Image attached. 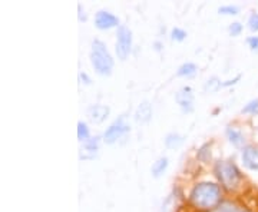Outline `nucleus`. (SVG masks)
Here are the masks:
<instances>
[{
  "instance_id": "nucleus-10",
  "label": "nucleus",
  "mask_w": 258,
  "mask_h": 212,
  "mask_svg": "<svg viewBox=\"0 0 258 212\" xmlns=\"http://www.w3.org/2000/svg\"><path fill=\"white\" fill-rule=\"evenodd\" d=\"M152 118V105L148 101H144L135 111V120L138 123H148Z\"/></svg>"
},
{
  "instance_id": "nucleus-21",
  "label": "nucleus",
  "mask_w": 258,
  "mask_h": 212,
  "mask_svg": "<svg viewBox=\"0 0 258 212\" xmlns=\"http://www.w3.org/2000/svg\"><path fill=\"white\" fill-rule=\"evenodd\" d=\"M208 148H210V145L205 144V145L198 151V158H200L203 162H208V161L211 159V151H208Z\"/></svg>"
},
{
  "instance_id": "nucleus-5",
  "label": "nucleus",
  "mask_w": 258,
  "mask_h": 212,
  "mask_svg": "<svg viewBox=\"0 0 258 212\" xmlns=\"http://www.w3.org/2000/svg\"><path fill=\"white\" fill-rule=\"evenodd\" d=\"M126 132H129V126L125 123L123 116H120L119 119H116L108 129L103 133V140L106 144H115L118 139H120Z\"/></svg>"
},
{
  "instance_id": "nucleus-16",
  "label": "nucleus",
  "mask_w": 258,
  "mask_h": 212,
  "mask_svg": "<svg viewBox=\"0 0 258 212\" xmlns=\"http://www.w3.org/2000/svg\"><path fill=\"white\" fill-rule=\"evenodd\" d=\"M220 88H222V82L218 79V78H211V79H208L207 82H205V86H204V89H205V92H210V93H215Z\"/></svg>"
},
{
  "instance_id": "nucleus-22",
  "label": "nucleus",
  "mask_w": 258,
  "mask_h": 212,
  "mask_svg": "<svg viewBox=\"0 0 258 212\" xmlns=\"http://www.w3.org/2000/svg\"><path fill=\"white\" fill-rule=\"evenodd\" d=\"M228 30H230L231 36H238L241 32H242V25H241L240 22H234V23L230 25Z\"/></svg>"
},
{
  "instance_id": "nucleus-7",
  "label": "nucleus",
  "mask_w": 258,
  "mask_h": 212,
  "mask_svg": "<svg viewBox=\"0 0 258 212\" xmlns=\"http://www.w3.org/2000/svg\"><path fill=\"white\" fill-rule=\"evenodd\" d=\"M175 101L185 113H189V112L194 111V92L189 86H184L182 89L178 91Z\"/></svg>"
},
{
  "instance_id": "nucleus-18",
  "label": "nucleus",
  "mask_w": 258,
  "mask_h": 212,
  "mask_svg": "<svg viewBox=\"0 0 258 212\" xmlns=\"http://www.w3.org/2000/svg\"><path fill=\"white\" fill-rule=\"evenodd\" d=\"M242 113H249V115H258V99L249 101L244 108H242Z\"/></svg>"
},
{
  "instance_id": "nucleus-8",
  "label": "nucleus",
  "mask_w": 258,
  "mask_h": 212,
  "mask_svg": "<svg viewBox=\"0 0 258 212\" xmlns=\"http://www.w3.org/2000/svg\"><path fill=\"white\" fill-rule=\"evenodd\" d=\"M111 109L105 105H92L88 108V118L92 120L93 123H102L109 116Z\"/></svg>"
},
{
  "instance_id": "nucleus-15",
  "label": "nucleus",
  "mask_w": 258,
  "mask_h": 212,
  "mask_svg": "<svg viewBox=\"0 0 258 212\" xmlns=\"http://www.w3.org/2000/svg\"><path fill=\"white\" fill-rule=\"evenodd\" d=\"M99 149V138H89L86 142H83V149L85 152H89L91 157H95V154Z\"/></svg>"
},
{
  "instance_id": "nucleus-6",
  "label": "nucleus",
  "mask_w": 258,
  "mask_h": 212,
  "mask_svg": "<svg viewBox=\"0 0 258 212\" xmlns=\"http://www.w3.org/2000/svg\"><path fill=\"white\" fill-rule=\"evenodd\" d=\"M119 25V19L116 18L111 12L106 10H99L95 16V26L101 30H106V29L116 28ZM119 28V26H118Z\"/></svg>"
},
{
  "instance_id": "nucleus-23",
  "label": "nucleus",
  "mask_w": 258,
  "mask_h": 212,
  "mask_svg": "<svg viewBox=\"0 0 258 212\" xmlns=\"http://www.w3.org/2000/svg\"><path fill=\"white\" fill-rule=\"evenodd\" d=\"M248 28L251 32H258V13H252L249 16Z\"/></svg>"
},
{
  "instance_id": "nucleus-14",
  "label": "nucleus",
  "mask_w": 258,
  "mask_h": 212,
  "mask_svg": "<svg viewBox=\"0 0 258 212\" xmlns=\"http://www.w3.org/2000/svg\"><path fill=\"white\" fill-rule=\"evenodd\" d=\"M184 144V136H181L179 133H169L166 135L165 138V145L166 148L169 149H175V148H179Z\"/></svg>"
},
{
  "instance_id": "nucleus-11",
  "label": "nucleus",
  "mask_w": 258,
  "mask_h": 212,
  "mask_svg": "<svg viewBox=\"0 0 258 212\" xmlns=\"http://www.w3.org/2000/svg\"><path fill=\"white\" fill-rule=\"evenodd\" d=\"M225 133H227V138L230 140L231 144L234 145V147L237 148H242L245 145V136L242 135V132L238 129H235V128H227L225 130Z\"/></svg>"
},
{
  "instance_id": "nucleus-13",
  "label": "nucleus",
  "mask_w": 258,
  "mask_h": 212,
  "mask_svg": "<svg viewBox=\"0 0 258 212\" xmlns=\"http://www.w3.org/2000/svg\"><path fill=\"white\" fill-rule=\"evenodd\" d=\"M168 164H169V162H168V158H159L157 162H154V165H152V169H151L152 175L155 176V178H159V176L162 175L166 171Z\"/></svg>"
},
{
  "instance_id": "nucleus-9",
  "label": "nucleus",
  "mask_w": 258,
  "mask_h": 212,
  "mask_svg": "<svg viewBox=\"0 0 258 212\" xmlns=\"http://www.w3.org/2000/svg\"><path fill=\"white\" fill-rule=\"evenodd\" d=\"M242 162L249 171H258V149L254 147H245L242 151Z\"/></svg>"
},
{
  "instance_id": "nucleus-17",
  "label": "nucleus",
  "mask_w": 258,
  "mask_h": 212,
  "mask_svg": "<svg viewBox=\"0 0 258 212\" xmlns=\"http://www.w3.org/2000/svg\"><path fill=\"white\" fill-rule=\"evenodd\" d=\"M78 138H79V140H83V142H86L88 139L91 138V135H89V128H88V125L83 123V122H78Z\"/></svg>"
},
{
  "instance_id": "nucleus-1",
  "label": "nucleus",
  "mask_w": 258,
  "mask_h": 212,
  "mask_svg": "<svg viewBox=\"0 0 258 212\" xmlns=\"http://www.w3.org/2000/svg\"><path fill=\"white\" fill-rule=\"evenodd\" d=\"M221 199L220 185L214 182H200L192 188L189 194V201L194 206L200 209H211Z\"/></svg>"
},
{
  "instance_id": "nucleus-4",
  "label": "nucleus",
  "mask_w": 258,
  "mask_h": 212,
  "mask_svg": "<svg viewBox=\"0 0 258 212\" xmlns=\"http://www.w3.org/2000/svg\"><path fill=\"white\" fill-rule=\"evenodd\" d=\"M132 49V32L128 26L120 25L118 28V33H116V55L120 60H125L131 53Z\"/></svg>"
},
{
  "instance_id": "nucleus-26",
  "label": "nucleus",
  "mask_w": 258,
  "mask_h": 212,
  "mask_svg": "<svg viewBox=\"0 0 258 212\" xmlns=\"http://www.w3.org/2000/svg\"><path fill=\"white\" fill-rule=\"evenodd\" d=\"M240 79H241V76L238 75V76H237L235 79H232V81H227V82H222V86H231V85H235V83L238 82Z\"/></svg>"
},
{
  "instance_id": "nucleus-12",
  "label": "nucleus",
  "mask_w": 258,
  "mask_h": 212,
  "mask_svg": "<svg viewBox=\"0 0 258 212\" xmlns=\"http://www.w3.org/2000/svg\"><path fill=\"white\" fill-rule=\"evenodd\" d=\"M197 70H198V67H197L195 63H192V62H186V63H184L182 66H179L176 75L181 76V78H192V76H195V74H197Z\"/></svg>"
},
{
  "instance_id": "nucleus-25",
  "label": "nucleus",
  "mask_w": 258,
  "mask_h": 212,
  "mask_svg": "<svg viewBox=\"0 0 258 212\" xmlns=\"http://www.w3.org/2000/svg\"><path fill=\"white\" fill-rule=\"evenodd\" d=\"M79 79L82 81V83H86V85H91V83H92L91 78H89V76H88L86 74H83V72H81V74H79Z\"/></svg>"
},
{
  "instance_id": "nucleus-19",
  "label": "nucleus",
  "mask_w": 258,
  "mask_h": 212,
  "mask_svg": "<svg viewBox=\"0 0 258 212\" xmlns=\"http://www.w3.org/2000/svg\"><path fill=\"white\" fill-rule=\"evenodd\" d=\"M185 37H186V32L184 29L179 28H174L171 30V39L172 40H176V42H182Z\"/></svg>"
},
{
  "instance_id": "nucleus-24",
  "label": "nucleus",
  "mask_w": 258,
  "mask_h": 212,
  "mask_svg": "<svg viewBox=\"0 0 258 212\" xmlns=\"http://www.w3.org/2000/svg\"><path fill=\"white\" fill-rule=\"evenodd\" d=\"M247 43L252 50H258V36H251L247 39Z\"/></svg>"
},
{
  "instance_id": "nucleus-20",
  "label": "nucleus",
  "mask_w": 258,
  "mask_h": 212,
  "mask_svg": "<svg viewBox=\"0 0 258 212\" xmlns=\"http://www.w3.org/2000/svg\"><path fill=\"white\" fill-rule=\"evenodd\" d=\"M218 12L221 15H238L240 12V8L238 6H234V5H225V6H221Z\"/></svg>"
},
{
  "instance_id": "nucleus-3",
  "label": "nucleus",
  "mask_w": 258,
  "mask_h": 212,
  "mask_svg": "<svg viewBox=\"0 0 258 212\" xmlns=\"http://www.w3.org/2000/svg\"><path fill=\"white\" fill-rule=\"evenodd\" d=\"M217 176L227 189H235L237 185L240 184L241 174L238 168L234 165L232 162H218L215 166Z\"/></svg>"
},
{
  "instance_id": "nucleus-27",
  "label": "nucleus",
  "mask_w": 258,
  "mask_h": 212,
  "mask_svg": "<svg viewBox=\"0 0 258 212\" xmlns=\"http://www.w3.org/2000/svg\"><path fill=\"white\" fill-rule=\"evenodd\" d=\"M240 212H247V211H240Z\"/></svg>"
},
{
  "instance_id": "nucleus-2",
  "label": "nucleus",
  "mask_w": 258,
  "mask_h": 212,
  "mask_svg": "<svg viewBox=\"0 0 258 212\" xmlns=\"http://www.w3.org/2000/svg\"><path fill=\"white\" fill-rule=\"evenodd\" d=\"M91 62L95 70L102 76H109L113 69V59L111 53L108 52L106 45L99 40V39H93L92 50H91Z\"/></svg>"
}]
</instances>
